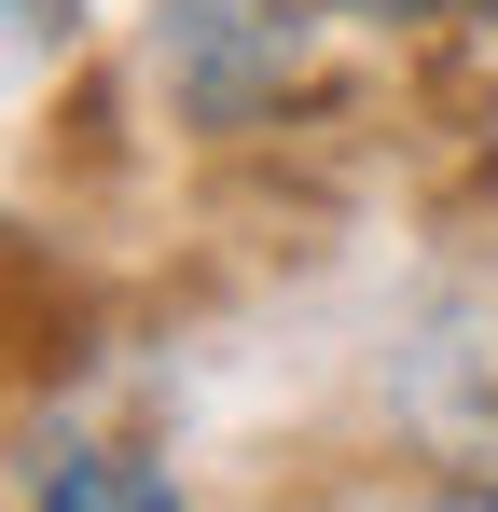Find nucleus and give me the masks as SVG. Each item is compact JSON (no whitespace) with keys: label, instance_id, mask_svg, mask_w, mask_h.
<instances>
[{"label":"nucleus","instance_id":"1","mask_svg":"<svg viewBox=\"0 0 498 512\" xmlns=\"http://www.w3.org/2000/svg\"><path fill=\"white\" fill-rule=\"evenodd\" d=\"M305 70V0H166V84L194 125H249Z\"/></svg>","mask_w":498,"mask_h":512},{"label":"nucleus","instance_id":"2","mask_svg":"<svg viewBox=\"0 0 498 512\" xmlns=\"http://www.w3.org/2000/svg\"><path fill=\"white\" fill-rule=\"evenodd\" d=\"M28 512H180V485H166L153 457H125V443H70Z\"/></svg>","mask_w":498,"mask_h":512},{"label":"nucleus","instance_id":"3","mask_svg":"<svg viewBox=\"0 0 498 512\" xmlns=\"http://www.w3.org/2000/svg\"><path fill=\"white\" fill-rule=\"evenodd\" d=\"M70 42H83V0H0V97L70 70Z\"/></svg>","mask_w":498,"mask_h":512},{"label":"nucleus","instance_id":"4","mask_svg":"<svg viewBox=\"0 0 498 512\" xmlns=\"http://www.w3.org/2000/svg\"><path fill=\"white\" fill-rule=\"evenodd\" d=\"M402 512H498V485H429V499H402Z\"/></svg>","mask_w":498,"mask_h":512},{"label":"nucleus","instance_id":"5","mask_svg":"<svg viewBox=\"0 0 498 512\" xmlns=\"http://www.w3.org/2000/svg\"><path fill=\"white\" fill-rule=\"evenodd\" d=\"M374 14H429V0H374Z\"/></svg>","mask_w":498,"mask_h":512}]
</instances>
